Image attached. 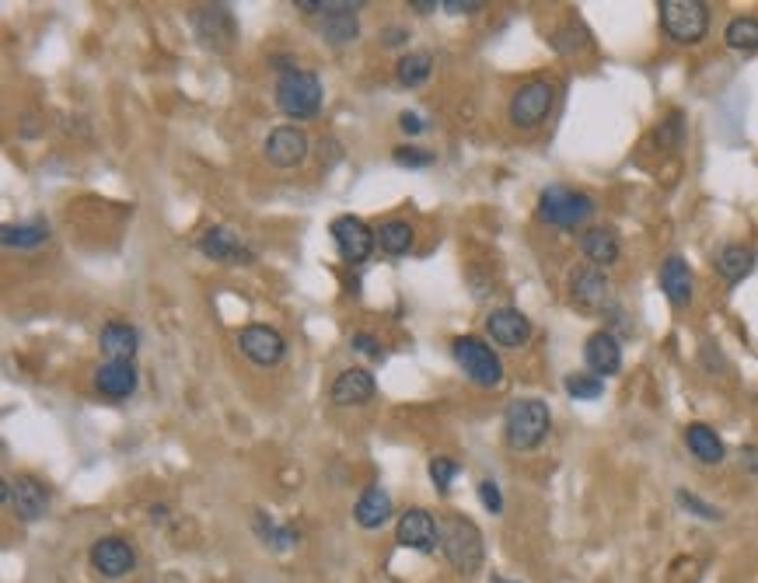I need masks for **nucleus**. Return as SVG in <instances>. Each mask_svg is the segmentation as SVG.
I'll return each instance as SVG.
<instances>
[{
  "mask_svg": "<svg viewBox=\"0 0 758 583\" xmlns=\"http://www.w3.org/2000/svg\"><path fill=\"white\" fill-rule=\"evenodd\" d=\"M549 405L542 398H514L504 409V437L514 451H535L549 437Z\"/></svg>",
  "mask_w": 758,
  "mask_h": 583,
  "instance_id": "f03ea898",
  "label": "nucleus"
},
{
  "mask_svg": "<svg viewBox=\"0 0 758 583\" xmlns=\"http://www.w3.org/2000/svg\"><path fill=\"white\" fill-rule=\"evenodd\" d=\"M451 353H455V364L465 371V378L479 388H497L504 381V364H500L497 350H493L486 339L479 336H458L451 343Z\"/></svg>",
  "mask_w": 758,
  "mask_h": 583,
  "instance_id": "423d86ee",
  "label": "nucleus"
},
{
  "mask_svg": "<svg viewBox=\"0 0 758 583\" xmlns=\"http://www.w3.org/2000/svg\"><path fill=\"white\" fill-rule=\"evenodd\" d=\"M329 231H332V241H336L339 255H343V262H350V266L367 262L371 259V252H374V245H378V234H374L360 217H353V213L336 217Z\"/></svg>",
  "mask_w": 758,
  "mask_h": 583,
  "instance_id": "6e6552de",
  "label": "nucleus"
},
{
  "mask_svg": "<svg viewBox=\"0 0 758 583\" xmlns=\"http://www.w3.org/2000/svg\"><path fill=\"white\" fill-rule=\"evenodd\" d=\"M262 151H266L269 165L297 168V165H304L311 144H308V133H304L301 126H276V130L266 137V144H262Z\"/></svg>",
  "mask_w": 758,
  "mask_h": 583,
  "instance_id": "f8f14e48",
  "label": "nucleus"
},
{
  "mask_svg": "<svg viewBox=\"0 0 758 583\" xmlns=\"http://www.w3.org/2000/svg\"><path fill=\"white\" fill-rule=\"evenodd\" d=\"M276 109L287 119H311L322 109V81L311 70H287L276 77Z\"/></svg>",
  "mask_w": 758,
  "mask_h": 583,
  "instance_id": "20e7f679",
  "label": "nucleus"
},
{
  "mask_svg": "<svg viewBox=\"0 0 758 583\" xmlns=\"http://www.w3.org/2000/svg\"><path fill=\"white\" fill-rule=\"evenodd\" d=\"M329 398L336 405H367L374 398V378L364 367H346L336 374L329 388Z\"/></svg>",
  "mask_w": 758,
  "mask_h": 583,
  "instance_id": "412c9836",
  "label": "nucleus"
},
{
  "mask_svg": "<svg viewBox=\"0 0 758 583\" xmlns=\"http://www.w3.org/2000/svg\"><path fill=\"white\" fill-rule=\"evenodd\" d=\"M255 535L262 538V545H269V549H276V552L294 549V542H297V531L294 528H280V524L269 521L262 510H255Z\"/></svg>",
  "mask_w": 758,
  "mask_h": 583,
  "instance_id": "2f4dec72",
  "label": "nucleus"
},
{
  "mask_svg": "<svg viewBox=\"0 0 758 583\" xmlns=\"http://www.w3.org/2000/svg\"><path fill=\"white\" fill-rule=\"evenodd\" d=\"M675 500H678V507L689 510V514H692V517H699V521H710V524L724 521V510L713 507V503H706V500H699V496H696V493H689V489H678Z\"/></svg>",
  "mask_w": 758,
  "mask_h": 583,
  "instance_id": "72a5a7b5",
  "label": "nucleus"
},
{
  "mask_svg": "<svg viewBox=\"0 0 758 583\" xmlns=\"http://www.w3.org/2000/svg\"><path fill=\"white\" fill-rule=\"evenodd\" d=\"M350 346H353V350H357V353H364V357H371V360H381V343H378V339L371 336V332H353Z\"/></svg>",
  "mask_w": 758,
  "mask_h": 583,
  "instance_id": "ea45409f",
  "label": "nucleus"
},
{
  "mask_svg": "<svg viewBox=\"0 0 758 583\" xmlns=\"http://www.w3.org/2000/svg\"><path fill=\"white\" fill-rule=\"evenodd\" d=\"M535 213L549 227H580L594 217V199L570 186H549L538 196Z\"/></svg>",
  "mask_w": 758,
  "mask_h": 583,
  "instance_id": "39448f33",
  "label": "nucleus"
},
{
  "mask_svg": "<svg viewBox=\"0 0 758 583\" xmlns=\"http://www.w3.org/2000/svg\"><path fill=\"white\" fill-rule=\"evenodd\" d=\"M458 475V461L455 458H444V454H437V458H430V482H434L437 493H451V482H455Z\"/></svg>",
  "mask_w": 758,
  "mask_h": 583,
  "instance_id": "f704fd0d",
  "label": "nucleus"
},
{
  "mask_svg": "<svg viewBox=\"0 0 758 583\" xmlns=\"http://www.w3.org/2000/svg\"><path fill=\"white\" fill-rule=\"evenodd\" d=\"M570 297L584 311H605L612 304V283L605 269L598 266H577L570 273Z\"/></svg>",
  "mask_w": 758,
  "mask_h": 583,
  "instance_id": "9d476101",
  "label": "nucleus"
},
{
  "mask_svg": "<svg viewBox=\"0 0 758 583\" xmlns=\"http://www.w3.org/2000/svg\"><path fill=\"white\" fill-rule=\"evenodd\" d=\"M479 500H483V507L490 510V514H504V493H500V486L493 479L479 482Z\"/></svg>",
  "mask_w": 758,
  "mask_h": 583,
  "instance_id": "58836bf2",
  "label": "nucleus"
},
{
  "mask_svg": "<svg viewBox=\"0 0 758 583\" xmlns=\"http://www.w3.org/2000/svg\"><path fill=\"white\" fill-rule=\"evenodd\" d=\"M196 248H200L207 259L224 262V266H249L255 259V252L231 227H207V231L200 234V241H196Z\"/></svg>",
  "mask_w": 758,
  "mask_h": 583,
  "instance_id": "ddd939ff",
  "label": "nucleus"
},
{
  "mask_svg": "<svg viewBox=\"0 0 758 583\" xmlns=\"http://www.w3.org/2000/svg\"><path fill=\"white\" fill-rule=\"evenodd\" d=\"M685 447L692 451V458L703 465H720L727 458V447L720 440V433L710 423H689L685 426Z\"/></svg>",
  "mask_w": 758,
  "mask_h": 583,
  "instance_id": "b1692460",
  "label": "nucleus"
},
{
  "mask_svg": "<svg viewBox=\"0 0 758 583\" xmlns=\"http://www.w3.org/2000/svg\"><path fill=\"white\" fill-rule=\"evenodd\" d=\"M661 28L678 46H696L710 32V4L703 0H661Z\"/></svg>",
  "mask_w": 758,
  "mask_h": 583,
  "instance_id": "7ed1b4c3",
  "label": "nucleus"
},
{
  "mask_svg": "<svg viewBox=\"0 0 758 583\" xmlns=\"http://www.w3.org/2000/svg\"><path fill=\"white\" fill-rule=\"evenodd\" d=\"M409 7H413V11H420V14H430V11H437L441 4H437V0H409Z\"/></svg>",
  "mask_w": 758,
  "mask_h": 583,
  "instance_id": "c03bdc74",
  "label": "nucleus"
},
{
  "mask_svg": "<svg viewBox=\"0 0 758 583\" xmlns=\"http://www.w3.org/2000/svg\"><path fill=\"white\" fill-rule=\"evenodd\" d=\"M580 252H584L587 262L598 266V269L615 266L619 255H622L619 234H615L612 227H587V231L580 234Z\"/></svg>",
  "mask_w": 758,
  "mask_h": 583,
  "instance_id": "5701e85b",
  "label": "nucleus"
},
{
  "mask_svg": "<svg viewBox=\"0 0 758 583\" xmlns=\"http://www.w3.org/2000/svg\"><path fill=\"white\" fill-rule=\"evenodd\" d=\"M661 290L664 297H668V304H675V308H689L692 304V294H696V283H692V269L689 262L682 259V255H668V259L661 262Z\"/></svg>",
  "mask_w": 758,
  "mask_h": 583,
  "instance_id": "aec40b11",
  "label": "nucleus"
},
{
  "mask_svg": "<svg viewBox=\"0 0 758 583\" xmlns=\"http://www.w3.org/2000/svg\"><path fill=\"white\" fill-rule=\"evenodd\" d=\"M95 388L105 398H130L137 391V367H133V360H105L95 371Z\"/></svg>",
  "mask_w": 758,
  "mask_h": 583,
  "instance_id": "4be33fe9",
  "label": "nucleus"
},
{
  "mask_svg": "<svg viewBox=\"0 0 758 583\" xmlns=\"http://www.w3.org/2000/svg\"><path fill=\"white\" fill-rule=\"evenodd\" d=\"M357 7L360 4H350V0H336V11L322 14L318 21V35L332 46H350L357 42L360 35V21H357Z\"/></svg>",
  "mask_w": 758,
  "mask_h": 583,
  "instance_id": "6ab92c4d",
  "label": "nucleus"
},
{
  "mask_svg": "<svg viewBox=\"0 0 758 583\" xmlns=\"http://www.w3.org/2000/svg\"><path fill=\"white\" fill-rule=\"evenodd\" d=\"M490 583H514V580H504V577H493Z\"/></svg>",
  "mask_w": 758,
  "mask_h": 583,
  "instance_id": "a18cd8bd",
  "label": "nucleus"
},
{
  "mask_svg": "<svg viewBox=\"0 0 758 583\" xmlns=\"http://www.w3.org/2000/svg\"><path fill=\"white\" fill-rule=\"evenodd\" d=\"M552 102H556V88H552L549 81H528L510 95L507 116L517 130H535L552 112Z\"/></svg>",
  "mask_w": 758,
  "mask_h": 583,
  "instance_id": "0eeeda50",
  "label": "nucleus"
},
{
  "mask_svg": "<svg viewBox=\"0 0 758 583\" xmlns=\"http://www.w3.org/2000/svg\"><path fill=\"white\" fill-rule=\"evenodd\" d=\"M353 517H357V524L367 531L381 528V524H388V517H392V496L381 486H367L364 493H360L357 507H353Z\"/></svg>",
  "mask_w": 758,
  "mask_h": 583,
  "instance_id": "a878e982",
  "label": "nucleus"
},
{
  "mask_svg": "<svg viewBox=\"0 0 758 583\" xmlns=\"http://www.w3.org/2000/svg\"><path fill=\"white\" fill-rule=\"evenodd\" d=\"M486 332L497 346H507V350H521L531 339V318L517 308H493L486 315Z\"/></svg>",
  "mask_w": 758,
  "mask_h": 583,
  "instance_id": "dca6fc26",
  "label": "nucleus"
},
{
  "mask_svg": "<svg viewBox=\"0 0 758 583\" xmlns=\"http://www.w3.org/2000/svg\"><path fill=\"white\" fill-rule=\"evenodd\" d=\"M584 364L594 378H615L622 371V343L612 329H598L584 343Z\"/></svg>",
  "mask_w": 758,
  "mask_h": 583,
  "instance_id": "4468645a",
  "label": "nucleus"
},
{
  "mask_svg": "<svg viewBox=\"0 0 758 583\" xmlns=\"http://www.w3.org/2000/svg\"><path fill=\"white\" fill-rule=\"evenodd\" d=\"M381 39H385V46H402V42L409 39V32H406V28H399V25H392V28H385V32H381Z\"/></svg>",
  "mask_w": 758,
  "mask_h": 583,
  "instance_id": "37998d69",
  "label": "nucleus"
},
{
  "mask_svg": "<svg viewBox=\"0 0 758 583\" xmlns=\"http://www.w3.org/2000/svg\"><path fill=\"white\" fill-rule=\"evenodd\" d=\"M430 74H434V56L430 53H409L402 56L399 67H395V77H399L402 88H416V84H423Z\"/></svg>",
  "mask_w": 758,
  "mask_h": 583,
  "instance_id": "7c9ffc66",
  "label": "nucleus"
},
{
  "mask_svg": "<svg viewBox=\"0 0 758 583\" xmlns=\"http://www.w3.org/2000/svg\"><path fill=\"white\" fill-rule=\"evenodd\" d=\"M724 42L734 49V53H755L758 49V18H752V14L731 18L724 28Z\"/></svg>",
  "mask_w": 758,
  "mask_h": 583,
  "instance_id": "c756f323",
  "label": "nucleus"
},
{
  "mask_svg": "<svg viewBox=\"0 0 758 583\" xmlns=\"http://www.w3.org/2000/svg\"><path fill=\"white\" fill-rule=\"evenodd\" d=\"M395 165H402V168H430L437 161V154L434 151H423V147H395Z\"/></svg>",
  "mask_w": 758,
  "mask_h": 583,
  "instance_id": "4c0bfd02",
  "label": "nucleus"
},
{
  "mask_svg": "<svg viewBox=\"0 0 758 583\" xmlns=\"http://www.w3.org/2000/svg\"><path fill=\"white\" fill-rule=\"evenodd\" d=\"M98 346H102V353L109 360H133V353H137V346H140V336L133 325L109 322L102 332H98Z\"/></svg>",
  "mask_w": 758,
  "mask_h": 583,
  "instance_id": "bb28decb",
  "label": "nucleus"
},
{
  "mask_svg": "<svg viewBox=\"0 0 758 583\" xmlns=\"http://www.w3.org/2000/svg\"><path fill=\"white\" fill-rule=\"evenodd\" d=\"M563 388L566 395L577 398V402H594V398L605 395V381L594 378V374H566Z\"/></svg>",
  "mask_w": 758,
  "mask_h": 583,
  "instance_id": "473e14b6",
  "label": "nucleus"
},
{
  "mask_svg": "<svg viewBox=\"0 0 758 583\" xmlns=\"http://www.w3.org/2000/svg\"><path fill=\"white\" fill-rule=\"evenodd\" d=\"M399 126L409 133V137H416V133L427 130V123H423V116H416V112H402V116H399Z\"/></svg>",
  "mask_w": 758,
  "mask_h": 583,
  "instance_id": "79ce46f5",
  "label": "nucleus"
},
{
  "mask_svg": "<svg viewBox=\"0 0 758 583\" xmlns=\"http://www.w3.org/2000/svg\"><path fill=\"white\" fill-rule=\"evenodd\" d=\"M11 507L25 524L39 521L49 510V489L35 475H18V479H11Z\"/></svg>",
  "mask_w": 758,
  "mask_h": 583,
  "instance_id": "a211bd4d",
  "label": "nucleus"
},
{
  "mask_svg": "<svg viewBox=\"0 0 758 583\" xmlns=\"http://www.w3.org/2000/svg\"><path fill=\"white\" fill-rule=\"evenodd\" d=\"M584 46H587V32L580 25H566L552 35V49H559V53H577V49Z\"/></svg>",
  "mask_w": 758,
  "mask_h": 583,
  "instance_id": "e433bc0d",
  "label": "nucleus"
},
{
  "mask_svg": "<svg viewBox=\"0 0 758 583\" xmlns=\"http://www.w3.org/2000/svg\"><path fill=\"white\" fill-rule=\"evenodd\" d=\"M238 350L252 360L255 367H276L287 353V339L269 325H245L238 332Z\"/></svg>",
  "mask_w": 758,
  "mask_h": 583,
  "instance_id": "9b49d317",
  "label": "nucleus"
},
{
  "mask_svg": "<svg viewBox=\"0 0 758 583\" xmlns=\"http://www.w3.org/2000/svg\"><path fill=\"white\" fill-rule=\"evenodd\" d=\"M413 241H416V231H413L409 220L392 217V220H385V224L378 227V245H381V252L385 255H406L409 248H413Z\"/></svg>",
  "mask_w": 758,
  "mask_h": 583,
  "instance_id": "c85d7f7f",
  "label": "nucleus"
},
{
  "mask_svg": "<svg viewBox=\"0 0 758 583\" xmlns=\"http://www.w3.org/2000/svg\"><path fill=\"white\" fill-rule=\"evenodd\" d=\"M682 137H685V116L682 112H671V116L657 126V144H661L664 151H678V147H682Z\"/></svg>",
  "mask_w": 758,
  "mask_h": 583,
  "instance_id": "c9c22d12",
  "label": "nucleus"
},
{
  "mask_svg": "<svg viewBox=\"0 0 758 583\" xmlns=\"http://www.w3.org/2000/svg\"><path fill=\"white\" fill-rule=\"evenodd\" d=\"M91 566H95L102 577L119 580L137 566V556H133L130 542H123V538H98V542L91 545Z\"/></svg>",
  "mask_w": 758,
  "mask_h": 583,
  "instance_id": "f3484780",
  "label": "nucleus"
},
{
  "mask_svg": "<svg viewBox=\"0 0 758 583\" xmlns=\"http://www.w3.org/2000/svg\"><path fill=\"white\" fill-rule=\"evenodd\" d=\"M441 7L448 14H476V11H483V4H479V0H444Z\"/></svg>",
  "mask_w": 758,
  "mask_h": 583,
  "instance_id": "a19ab883",
  "label": "nucleus"
},
{
  "mask_svg": "<svg viewBox=\"0 0 758 583\" xmlns=\"http://www.w3.org/2000/svg\"><path fill=\"white\" fill-rule=\"evenodd\" d=\"M441 552L462 577H472L483 566V531L465 514H448L441 521Z\"/></svg>",
  "mask_w": 758,
  "mask_h": 583,
  "instance_id": "f257e3e1",
  "label": "nucleus"
},
{
  "mask_svg": "<svg viewBox=\"0 0 758 583\" xmlns=\"http://www.w3.org/2000/svg\"><path fill=\"white\" fill-rule=\"evenodd\" d=\"M713 269H717L724 283H741L755 269V252L748 245L731 241V245H724L717 255H713Z\"/></svg>",
  "mask_w": 758,
  "mask_h": 583,
  "instance_id": "393cba45",
  "label": "nucleus"
},
{
  "mask_svg": "<svg viewBox=\"0 0 758 583\" xmlns=\"http://www.w3.org/2000/svg\"><path fill=\"white\" fill-rule=\"evenodd\" d=\"M0 241L7 248H39L49 241V224L46 220H28V224H4L0 227Z\"/></svg>",
  "mask_w": 758,
  "mask_h": 583,
  "instance_id": "cd10ccee",
  "label": "nucleus"
},
{
  "mask_svg": "<svg viewBox=\"0 0 758 583\" xmlns=\"http://www.w3.org/2000/svg\"><path fill=\"white\" fill-rule=\"evenodd\" d=\"M193 28L210 49H228L235 42V14L228 4H207L193 11Z\"/></svg>",
  "mask_w": 758,
  "mask_h": 583,
  "instance_id": "2eb2a0df",
  "label": "nucleus"
},
{
  "mask_svg": "<svg viewBox=\"0 0 758 583\" xmlns=\"http://www.w3.org/2000/svg\"><path fill=\"white\" fill-rule=\"evenodd\" d=\"M395 542H399L402 549H413V552L430 556V552H437V545H441V524L434 521L430 510L413 507L399 517V524H395Z\"/></svg>",
  "mask_w": 758,
  "mask_h": 583,
  "instance_id": "1a4fd4ad",
  "label": "nucleus"
}]
</instances>
